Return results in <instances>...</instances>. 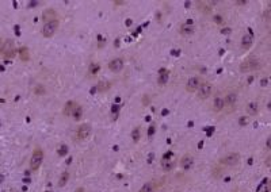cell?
Returning <instances> with one entry per match:
<instances>
[{
    "label": "cell",
    "mask_w": 271,
    "mask_h": 192,
    "mask_svg": "<svg viewBox=\"0 0 271 192\" xmlns=\"http://www.w3.org/2000/svg\"><path fill=\"white\" fill-rule=\"evenodd\" d=\"M58 30V20H50V22H46L45 25L42 26V30H41V34H42L45 38H50L56 34V31Z\"/></svg>",
    "instance_id": "obj_1"
},
{
    "label": "cell",
    "mask_w": 271,
    "mask_h": 192,
    "mask_svg": "<svg viewBox=\"0 0 271 192\" xmlns=\"http://www.w3.org/2000/svg\"><path fill=\"white\" fill-rule=\"evenodd\" d=\"M262 68V62L258 60H247L244 61L240 65V71L244 72V73H248V72H255L258 69Z\"/></svg>",
    "instance_id": "obj_2"
},
{
    "label": "cell",
    "mask_w": 271,
    "mask_h": 192,
    "mask_svg": "<svg viewBox=\"0 0 271 192\" xmlns=\"http://www.w3.org/2000/svg\"><path fill=\"white\" fill-rule=\"evenodd\" d=\"M43 161V152L39 149V147H37L36 150H34L33 156H31V160H30V168L33 170H38L41 164H42Z\"/></svg>",
    "instance_id": "obj_3"
},
{
    "label": "cell",
    "mask_w": 271,
    "mask_h": 192,
    "mask_svg": "<svg viewBox=\"0 0 271 192\" xmlns=\"http://www.w3.org/2000/svg\"><path fill=\"white\" fill-rule=\"evenodd\" d=\"M212 91H213V85L210 83H201L199 88H198V98L201 100H205L212 95Z\"/></svg>",
    "instance_id": "obj_4"
},
{
    "label": "cell",
    "mask_w": 271,
    "mask_h": 192,
    "mask_svg": "<svg viewBox=\"0 0 271 192\" xmlns=\"http://www.w3.org/2000/svg\"><path fill=\"white\" fill-rule=\"evenodd\" d=\"M239 162H240V154H239V153H229L228 156H225V157L221 158V164L228 165V167L237 165Z\"/></svg>",
    "instance_id": "obj_5"
},
{
    "label": "cell",
    "mask_w": 271,
    "mask_h": 192,
    "mask_svg": "<svg viewBox=\"0 0 271 192\" xmlns=\"http://www.w3.org/2000/svg\"><path fill=\"white\" fill-rule=\"evenodd\" d=\"M201 85V78L199 77H191L188 78L187 84H186V91L190 92V94H194V92L198 91Z\"/></svg>",
    "instance_id": "obj_6"
},
{
    "label": "cell",
    "mask_w": 271,
    "mask_h": 192,
    "mask_svg": "<svg viewBox=\"0 0 271 192\" xmlns=\"http://www.w3.org/2000/svg\"><path fill=\"white\" fill-rule=\"evenodd\" d=\"M236 100H237V95L236 94H228L224 98V108H229V111H233L236 106Z\"/></svg>",
    "instance_id": "obj_7"
},
{
    "label": "cell",
    "mask_w": 271,
    "mask_h": 192,
    "mask_svg": "<svg viewBox=\"0 0 271 192\" xmlns=\"http://www.w3.org/2000/svg\"><path fill=\"white\" fill-rule=\"evenodd\" d=\"M109 68L111 72L118 73V72H121L122 68H124V60H122V58H114V60L109 64Z\"/></svg>",
    "instance_id": "obj_8"
},
{
    "label": "cell",
    "mask_w": 271,
    "mask_h": 192,
    "mask_svg": "<svg viewBox=\"0 0 271 192\" xmlns=\"http://www.w3.org/2000/svg\"><path fill=\"white\" fill-rule=\"evenodd\" d=\"M90 134H91V126L90 124H87V123H84V124H81L80 127H79V130H77V137L80 139H87L90 137Z\"/></svg>",
    "instance_id": "obj_9"
},
{
    "label": "cell",
    "mask_w": 271,
    "mask_h": 192,
    "mask_svg": "<svg viewBox=\"0 0 271 192\" xmlns=\"http://www.w3.org/2000/svg\"><path fill=\"white\" fill-rule=\"evenodd\" d=\"M161 168L165 170V172H170V170H172L175 168V160L172 158V157H165V158L161 160Z\"/></svg>",
    "instance_id": "obj_10"
},
{
    "label": "cell",
    "mask_w": 271,
    "mask_h": 192,
    "mask_svg": "<svg viewBox=\"0 0 271 192\" xmlns=\"http://www.w3.org/2000/svg\"><path fill=\"white\" fill-rule=\"evenodd\" d=\"M193 165H194V158L190 156V154H186L185 157H182V160H180V167H182L185 170L191 169Z\"/></svg>",
    "instance_id": "obj_11"
},
{
    "label": "cell",
    "mask_w": 271,
    "mask_h": 192,
    "mask_svg": "<svg viewBox=\"0 0 271 192\" xmlns=\"http://www.w3.org/2000/svg\"><path fill=\"white\" fill-rule=\"evenodd\" d=\"M252 45H253V35L251 33H247L246 35L243 37V39H241V48H243L244 50H248Z\"/></svg>",
    "instance_id": "obj_12"
},
{
    "label": "cell",
    "mask_w": 271,
    "mask_h": 192,
    "mask_svg": "<svg viewBox=\"0 0 271 192\" xmlns=\"http://www.w3.org/2000/svg\"><path fill=\"white\" fill-rule=\"evenodd\" d=\"M224 110V99L222 98H215L213 101V111L214 112H221Z\"/></svg>",
    "instance_id": "obj_13"
},
{
    "label": "cell",
    "mask_w": 271,
    "mask_h": 192,
    "mask_svg": "<svg viewBox=\"0 0 271 192\" xmlns=\"http://www.w3.org/2000/svg\"><path fill=\"white\" fill-rule=\"evenodd\" d=\"M4 51H5V57H14L15 56V48H14L12 41H7Z\"/></svg>",
    "instance_id": "obj_14"
},
{
    "label": "cell",
    "mask_w": 271,
    "mask_h": 192,
    "mask_svg": "<svg viewBox=\"0 0 271 192\" xmlns=\"http://www.w3.org/2000/svg\"><path fill=\"white\" fill-rule=\"evenodd\" d=\"M76 107V104L73 101H68V103L64 106V110H63V114L65 116H71L72 112H73V108Z\"/></svg>",
    "instance_id": "obj_15"
},
{
    "label": "cell",
    "mask_w": 271,
    "mask_h": 192,
    "mask_svg": "<svg viewBox=\"0 0 271 192\" xmlns=\"http://www.w3.org/2000/svg\"><path fill=\"white\" fill-rule=\"evenodd\" d=\"M246 111H247V114H248V115L255 116L256 114H258V111H259V107H258V104H256V103H249L248 106L246 107Z\"/></svg>",
    "instance_id": "obj_16"
},
{
    "label": "cell",
    "mask_w": 271,
    "mask_h": 192,
    "mask_svg": "<svg viewBox=\"0 0 271 192\" xmlns=\"http://www.w3.org/2000/svg\"><path fill=\"white\" fill-rule=\"evenodd\" d=\"M195 31V28H194V26H183L182 28H180V34H183V35H191Z\"/></svg>",
    "instance_id": "obj_17"
},
{
    "label": "cell",
    "mask_w": 271,
    "mask_h": 192,
    "mask_svg": "<svg viewBox=\"0 0 271 192\" xmlns=\"http://www.w3.org/2000/svg\"><path fill=\"white\" fill-rule=\"evenodd\" d=\"M167 80H168V73L167 71H161L160 72V77H159V85H165L167 84Z\"/></svg>",
    "instance_id": "obj_18"
},
{
    "label": "cell",
    "mask_w": 271,
    "mask_h": 192,
    "mask_svg": "<svg viewBox=\"0 0 271 192\" xmlns=\"http://www.w3.org/2000/svg\"><path fill=\"white\" fill-rule=\"evenodd\" d=\"M72 115H73V118L76 119V121L81 119V115H83V108H81L80 106H76L73 108V112H72Z\"/></svg>",
    "instance_id": "obj_19"
},
{
    "label": "cell",
    "mask_w": 271,
    "mask_h": 192,
    "mask_svg": "<svg viewBox=\"0 0 271 192\" xmlns=\"http://www.w3.org/2000/svg\"><path fill=\"white\" fill-rule=\"evenodd\" d=\"M68 179H69V173L64 172L63 174H61L60 180H58V185H60V187H64V185L66 184V181H68Z\"/></svg>",
    "instance_id": "obj_20"
},
{
    "label": "cell",
    "mask_w": 271,
    "mask_h": 192,
    "mask_svg": "<svg viewBox=\"0 0 271 192\" xmlns=\"http://www.w3.org/2000/svg\"><path fill=\"white\" fill-rule=\"evenodd\" d=\"M132 137H133V141H134V142L140 141V138H141V130H140V127H136V129L133 130Z\"/></svg>",
    "instance_id": "obj_21"
},
{
    "label": "cell",
    "mask_w": 271,
    "mask_h": 192,
    "mask_svg": "<svg viewBox=\"0 0 271 192\" xmlns=\"http://www.w3.org/2000/svg\"><path fill=\"white\" fill-rule=\"evenodd\" d=\"M140 192H155L153 184H152V183H147V184L141 188V191H140Z\"/></svg>",
    "instance_id": "obj_22"
},
{
    "label": "cell",
    "mask_w": 271,
    "mask_h": 192,
    "mask_svg": "<svg viewBox=\"0 0 271 192\" xmlns=\"http://www.w3.org/2000/svg\"><path fill=\"white\" fill-rule=\"evenodd\" d=\"M98 72H99V65H98V64H91V65H90V74L94 76V74H97Z\"/></svg>",
    "instance_id": "obj_23"
},
{
    "label": "cell",
    "mask_w": 271,
    "mask_h": 192,
    "mask_svg": "<svg viewBox=\"0 0 271 192\" xmlns=\"http://www.w3.org/2000/svg\"><path fill=\"white\" fill-rule=\"evenodd\" d=\"M110 87V84H107V83H100V87H99V91H104L106 88H109Z\"/></svg>",
    "instance_id": "obj_24"
},
{
    "label": "cell",
    "mask_w": 271,
    "mask_h": 192,
    "mask_svg": "<svg viewBox=\"0 0 271 192\" xmlns=\"http://www.w3.org/2000/svg\"><path fill=\"white\" fill-rule=\"evenodd\" d=\"M260 192H270V184L269 183H266L263 187V190H260Z\"/></svg>",
    "instance_id": "obj_25"
},
{
    "label": "cell",
    "mask_w": 271,
    "mask_h": 192,
    "mask_svg": "<svg viewBox=\"0 0 271 192\" xmlns=\"http://www.w3.org/2000/svg\"><path fill=\"white\" fill-rule=\"evenodd\" d=\"M267 81H269V80H267V77L262 78V80H260V85L262 87H267Z\"/></svg>",
    "instance_id": "obj_26"
},
{
    "label": "cell",
    "mask_w": 271,
    "mask_h": 192,
    "mask_svg": "<svg viewBox=\"0 0 271 192\" xmlns=\"http://www.w3.org/2000/svg\"><path fill=\"white\" fill-rule=\"evenodd\" d=\"M214 22H215V23H222V18H221L220 15L214 16Z\"/></svg>",
    "instance_id": "obj_27"
},
{
    "label": "cell",
    "mask_w": 271,
    "mask_h": 192,
    "mask_svg": "<svg viewBox=\"0 0 271 192\" xmlns=\"http://www.w3.org/2000/svg\"><path fill=\"white\" fill-rule=\"evenodd\" d=\"M64 153H66V146H63V147H61L60 154H64Z\"/></svg>",
    "instance_id": "obj_28"
},
{
    "label": "cell",
    "mask_w": 271,
    "mask_h": 192,
    "mask_svg": "<svg viewBox=\"0 0 271 192\" xmlns=\"http://www.w3.org/2000/svg\"><path fill=\"white\" fill-rule=\"evenodd\" d=\"M236 4H237V5H244V4H246V2H236Z\"/></svg>",
    "instance_id": "obj_29"
},
{
    "label": "cell",
    "mask_w": 271,
    "mask_h": 192,
    "mask_svg": "<svg viewBox=\"0 0 271 192\" xmlns=\"http://www.w3.org/2000/svg\"><path fill=\"white\" fill-rule=\"evenodd\" d=\"M270 157H267V160H266V164H267V167H270Z\"/></svg>",
    "instance_id": "obj_30"
},
{
    "label": "cell",
    "mask_w": 271,
    "mask_h": 192,
    "mask_svg": "<svg viewBox=\"0 0 271 192\" xmlns=\"http://www.w3.org/2000/svg\"><path fill=\"white\" fill-rule=\"evenodd\" d=\"M270 139H271V138L269 137V138H267V147H269V149H270Z\"/></svg>",
    "instance_id": "obj_31"
},
{
    "label": "cell",
    "mask_w": 271,
    "mask_h": 192,
    "mask_svg": "<svg viewBox=\"0 0 271 192\" xmlns=\"http://www.w3.org/2000/svg\"><path fill=\"white\" fill-rule=\"evenodd\" d=\"M3 43H4V42H3V39L0 38V50H2V48H3Z\"/></svg>",
    "instance_id": "obj_32"
},
{
    "label": "cell",
    "mask_w": 271,
    "mask_h": 192,
    "mask_svg": "<svg viewBox=\"0 0 271 192\" xmlns=\"http://www.w3.org/2000/svg\"><path fill=\"white\" fill-rule=\"evenodd\" d=\"M77 192H83V190H81V188H80V190H77Z\"/></svg>",
    "instance_id": "obj_33"
}]
</instances>
